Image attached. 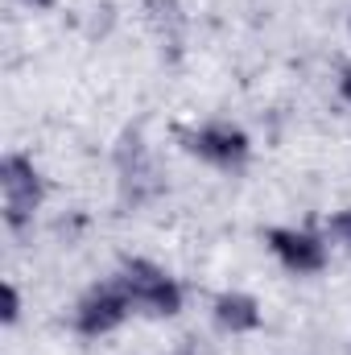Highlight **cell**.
I'll use <instances>...</instances> for the list:
<instances>
[{
	"instance_id": "cell-1",
	"label": "cell",
	"mask_w": 351,
	"mask_h": 355,
	"mask_svg": "<svg viewBox=\"0 0 351 355\" xmlns=\"http://www.w3.org/2000/svg\"><path fill=\"white\" fill-rule=\"evenodd\" d=\"M116 281L128 289L132 306L145 310V314H153V318H174L178 310H182V285H178L166 268L153 265V261H141V257L137 261H124Z\"/></svg>"
},
{
	"instance_id": "cell-2",
	"label": "cell",
	"mask_w": 351,
	"mask_h": 355,
	"mask_svg": "<svg viewBox=\"0 0 351 355\" xmlns=\"http://www.w3.org/2000/svg\"><path fill=\"white\" fill-rule=\"evenodd\" d=\"M0 190H4V223L12 232H25L42 207V174L33 170V162L25 153H8L0 162Z\"/></svg>"
},
{
	"instance_id": "cell-3",
	"label": "cell",
	"mask_w": 351,
	"mask_h": 355,
	"mask_svg": "<svg viewBox=\"0 0 351 355\" xmlns=\"http://www.w3.org/2000/svg\"><path fill=\"white\" fill-rule=\"evenodd\" d=\"M182 145L194 157H203L207 166H219V170L240 166L248 157V149H252L248 145V132L236 128V124H223V120H211V124H203L194 132H182Z\"/></svg>"
},
{
	"instance_id": "cell-4",
	"label": "cell",
	"mask_w": 351,
	"mask_h": 355,
	"mask_svg": "<svg viewBox=\"0 0 351 355\" xmlns=\"http://www.w3.org/2000/svg\"><path fill=\"white\" fill-rule=\"evenodd\" d=\"M132 314V297H128V289L120 285V281H108V285H95L87 297L79 302V310H75V327H79V335H108V331H116L124 318Z\"/></svg>"
},
{
	"instance_id": "cell-5",
	"label": "cell",
	"mask_w": 351,
	"mask_h": 355,
	"mask_svg": "<svg viewBox=\"0 0 351 355\" xmlns=\"http://www.w3.org/2000/svg\"><path fill=\"white\" fill-rule=\"evenodd\" d=\"M264 240H268L273 257L289 268V272H298V277L327 268V244H323V236H314L306 227H273Z\"/></svg>"
},
{
	"instance_id": "cell-6",
	"label": "cell",
	"mask_w": 351,
	"mask_h": 355,
	"mask_svg": "<svg viewBox=\"0 0 351 355\" xmlns=\"http://www.w3.org/2000/svg\"><path fill=\"white\" fill-rule=\"evenodd\" d=\"M215 322L223 327V331H232V335H252L257 327H261V306H257V297H248V293H219L215 297Z\"/></svg>"
},
{
	"instance_id": "cell-7",
	"label": "cell",
	"mask_w": 351,
	"mask_h": 355,
	"mask_svg": "<svg viewBox=\"0 0 351 355\" xmlns=\"http://www.w3.org/2000/svg\"><path fill=\"white\" fill-rule=\"evenodd\" d=\"M327 232L339 240V244H348L351 248V207H343V211H335L331 219H327Z\"/></svg>"
},
{
	"instance_id": "cell-8",
	"label": "cell",
	"mask_w": 351,
	"mask_h": 355,
	"mask_svg": "<svg viewBox=\"0 0 351 355\" xmlns=\"http://www.w3.org/2000/svg\"><path fill=\"white\" fill-rule=\"evenodd\" d=\"M17 314H21V293L12 281H4V322H17Z\"/></svg>"
},
{
	"instance_id": "cell-9",
	"label": "cell",
	"mask_w": 351,
	"mask_h": 355,
	"mask_svg": "<svg viewBox=\"0 0 351 355\" xmlns=\"http://www.w3.org/2000/svg\"><path fill=\"white\" fill-rule=\"evenodd\" d=\"M339 91H343V99L351 103V67L343 71V79H339Z\"/></svg>"
},
{
	"instance_id": "cell-10",
	"label": "cell",
	"mask_w": 351,
	"mask_h": 355,
	"mask_svg": "<svg viewBox=\"0 0 351 355\" xmlns=\"http://www.w3.org/2000/svg\"><path fill=\"white\" fill-rule=\"evenodd\" d=\"M25 4H29V8H54L58 0H25Z\"/></svg>"
},
{
	"instance_id": "cell-11",
	"label": "cell",
	"mask_w": 351,
	"mask_h": 355,
	"mask_svg": "<svg viewBox=\"0 0 351 355\" xmlns=\"http://www.w3.org/2000/svg\"><path fill=\"white\" fill-rule=\"evenodd\" d=\"M348 29H351V25H348Z\"/></svg>"
}]
</instances>
